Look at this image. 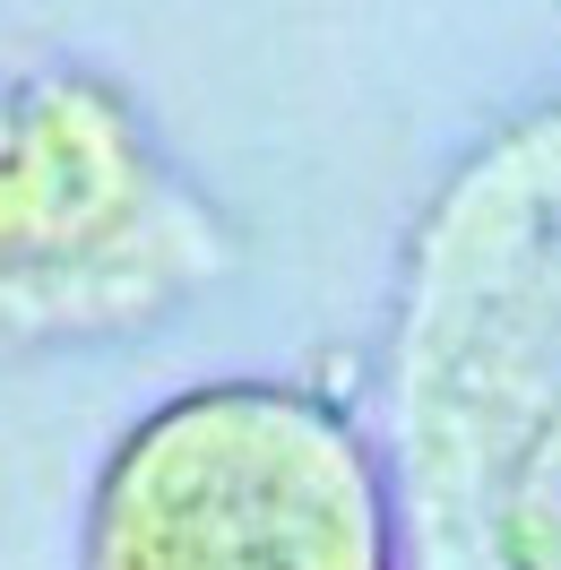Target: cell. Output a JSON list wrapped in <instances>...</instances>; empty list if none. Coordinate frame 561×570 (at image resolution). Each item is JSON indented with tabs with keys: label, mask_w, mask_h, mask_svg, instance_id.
<instances>
[{
	"label": "cell",
	"mask_w": 561,
	"mask_h": 570,
	"mask_svg": "<svg viewBox=\"0 0 561 570\" xmlns=\"http://www.w3.org/2000/svg\"><path fill=\"white\" fill-rule=\"evenodd\" d=\"M397 570H561V96L432 181L381 321Z\"/></svg>",
	"instance_id": "1"
},
{
	"label": "cell",
	"mask_w": 561,
	"mask_h": 570,
	"mask_svg": "<svg viewBox=\"0 0 561 570\" xmlns=\"http://www.w3.org/2000/svg\"><path fill=\"white\" fill-rule=\"evenodd\" d=\"M78 570H397L381 441L303 381H199L105 450Z\"/></svg>",
	"instance_id": "2"
},
{
	"label": "cell",
	"mask_w": 561,
	"mask_h": 570,
	"mask_svg": "<svg viewBox=\"0 0 561 570\" xmlns=\"http://www.w3.org/2000/svg\"><path fill=\"white\" fill-rule=\"evenodd\" d=\"M216 268V216L112 87L78 70L0 78V328H147Z\"/></svg>",
	"instance_id": "3"
}]
</instances>
